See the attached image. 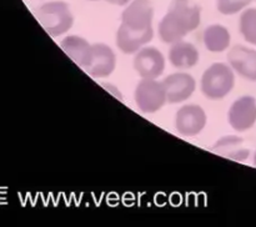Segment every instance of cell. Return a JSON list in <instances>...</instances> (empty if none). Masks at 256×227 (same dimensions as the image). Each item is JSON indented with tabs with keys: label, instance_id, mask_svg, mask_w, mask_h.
<instances>
[{
	"label": "cell",
	"instance_id": "1",
	"mask_svg": "<svg viewBox=\"0 0 256 227\" xmlns=\"http://www.w3.org/2000/svg\"><path fill=\"white\" fill-rule=\"evenodd\" d=\"M202 20V9L192 0H172L159 24V35L168 44L180 41L188 32L196 29Z\"/></svg>",
	"mask_w": 256,
	"mask_h": 227
},
{
	"label": "cell",
	"instance_id": "2",
	"mask_svg": "<svg viewBox=\"0 0 256 227\" xmlns=\"http://www.w3.org/2000/svg\"><path fill=\"white\" fill-rule=\"evenodd\" d=\"M36 16L52 36L65 34L74 24L72 10L64 1L45 2L36 10Z\"/></svg>",
	"mask_w": 256,
	"mask_h": 227
},
{
	"label": "cell",
	"instance_id": "3",
	"mask_svg": "<svg viewBox=\"0 0 256 227\" xmlns=\"http://www.w3.org/2000/svg\"><path fill=\"white\" fill-rule=\"evenodd\" d=\"M235 84V76L232 67L222 62H215L205 70L202 77V91L212 100L226 96Z\"/></svg>",
	"mask_w": 256,
	"mask_h": 227
},
{
	"label": "cell",
	"instance_id": "4",
	"mask_svg": "<svg viewBox=\"0 0 256 227\" xmlns=\"http://www.w3.org/2000/svg\"><path fill=\"white\" fill-rule=\"evenodd\" d=\"M135 101L139 109L146 114H152L168 102L162 81L155 79H142L135 89Z\"/></svg>",
	"mask_w": 256,
	"mask_h": 227
},
{
	"label": "cell",
	"instance_id": "5",
	"mask_svg": "<svg viewBox=\"0 0 256 227\" xmlns=\"http://www.w3.org/2000/svg\"><path fill=\"white\" fill-rule=\"evenodd\" d=\"M206 125V114L199 105H185L175 116L178 132L184 136H196Z\"/></svg>",
	"mask_w": 256,
	"mask_h": 227
},
{
	"label": "cell",
	"instance_id": "6",
	"mask_svg": "<svg viewBox=\"0 0 256 227\" xmlns=\"http://www.w3.org/2000/svg\"><path fill=\"white\" fill-rule=\"evenodd\" d=\"M134 69L142 79H156L164 72V55L156 47H142L134 57Z\"/></svg>",
	"mask_w": 256,
	"mask_h": 227
},
{
	"label": "cell",
	"instance_id": "7",
	"mask_svg": "<svg viewBox=\"0 0 256 227\" xmlns=\"http://www.w3.org/2000/svg\"><path fill=\"white\" fill-rule=\"evenodd\" d=\"M229 124L235 131H246L256 122V100L252 96H242L229 110Z\"/></svg>",
	"mask_w": 256,
	"mask_h": 227
},
{
	"label": "cell",
	"instance_id": "8",
	"mask_svg": "<svg viewBox=\"0 0 256 227\" xmlns=\"http://www.w3.org/2000/svg\"><path fill=\"white\" fill-rule=\"evenodd\" d=\"M166 100L170 104H178L189 99L195 91L196 82L190 74L186 72H174L162 81Z\"/></svg>",
	"mask_w": 256,
	"mask_h": 227
},
{
	"label": "cell",
	"instance_id": "9",
	"mask_svg": "<svg viewBox=\"0 0 256 227\" xmlns=\"http://www.w3.org/2000/svg\"><path fill=\"white\" fill-rule=\"evenodd\" d=\"M154 7L150 0H132L122 14V24L134 30H144L152 26Z\"/></svg>",
	"mask_w": 256,
	"mask_h": 227
},
{
	"label": "cell",
	"instance_id": "10",
	"mask_svg": "<svg viewBox=\"0 0 256 227\" xmlns=\"http://www.w3.org/2000/svg\"><path fill=\"white\" fill-rule=\"evenodd\" d=\"M115 65L116 57L112 47L98 42L92 45V60L84 67V70L92 77H106L114 71Z\"/></svg>",
	"mask_w": 256,
	"mask_h": 227
},
{
	"label": "cell",
	"instance_id": "11",
	"mask_svg": "<svg viewBox=\"0 0 256 227\" xmlns=\"http://www.w3.org/2000/svg\"><path fill=\"white\" fill-rule=\"evenodd\" d=\"M154 36L152 26L144 30H134L122 24L116 31V45L125 54L138 52Z\"/></svg>",
	"mask_w": 256,
	"mask_h": 227
},
{
	"label": "cell",
	"instance_id": "12",
	"mask_svg": "<svg viewBox=\"0 0 256 227\" xmlns=\"http://www.w3.org/2000/svg\"><path fill=\"white\" fill-rule=\"evenodd\" d=\"M228 60L239 75L248 80L256 81V50L236 45L228 54Z\"/></svg>",
	"mask_w": 256,
	"mask_h": 227
},
{
	"label": "cell",
	"instance_id": "13",
	"mask_svg": "<svg viewBox=\"0 0 256 227\" xmlns=\"http://www.w3.org/2000/svg\"><path fill=\"white\" fill-rule=\"evenodd\" d=\"M60 46L65 54L74 62L84 69L92 60V45H90L84 37L78 35H69L60 42Z\"/></svg>",
	"mask_w": 256,
	"mask_h": 227
},
{
	"label": "cell",
	"instance_id": "14",
	"mask_svg": "<svg viewBox=\"0 0 256 227\" xmlns=\"http://www.w3.org/2000/svg\"><path fill=\"white\" fill-rule=\"evenodd\" d=\"M169 60L172 66L179 69H189L195 66L199 61V51L192 44L180 40L172 44L169 50Z\"/></svg>",
	"mask_w": 256,
	"mask_h": 227
},
{
	"label": "cell",
	"instance_id": "15",
	"mask_svg": "<svg viewBox=\"0 0 256 227\" xmlns=\"http://www.w3.org/2000/svg\"><path fill=\"white\" fill-rule=\"evenodd\" d=\"M242 141L244 140L242 137L234 136V135L224 136L215 142V145L212 146V151L222 155L228 159L235 160V161H245L249 157L250 151L242 146Z\"/></svg>",
	"mask_w": 256,
	"mask_h": 227
},
{
	"label": "cell",
	"instance_id": "16",
	"mask_svg": "<svg viewBox=\"0 0 256 227\" xmlns=\"http://www.w3.org/2000/svg\"><path fill=\"white\" fill-rule=\"evenodd\" d=\"M230 32L222 25H210L204 31V44L212 52H222L229 47Z\"/></svg>",
	"mask_w": 256,
	"mask_h": 227
},
{
	"label": "cell",
	"instance_id": "17",
	"mask_svg": "<svg viewBox=\"0 0 256 227\" xmlns=\"http://www.w3.org/2000/svg\"><path fill=\"white\" fill-rule=\"evenodd\" d=\"M240 32L250 44L256 45V9L245 10L240 16Z\"/></svg>",
	"mask_w": 256,
	"mask_h": 227
},
{
	"label": "cell",
	"instance_id": "18",
	"mask_svg": "<svg viewBox=\"0 0 256 227\" xmlns=\"http://www.w3.org/2000/svg\"><path fill=\"white\" fill-rule=\"evenodd\" d=\"M250 2L252 0H216V7L222 14L234 15L242 11Z\"/></svg>",
	"mask_w": 256,
	"mask_h": 227
},
{
	"label": "cell",
	"instance_id": "19",
	"mask_svg": "<svg viewBox=\"0 0 256 227\" xmlns=\"http://www.w3.org/2000/svg\"><path fill=\"white\" fill-rule=\"evenodd\" d=\"M106 1H108V2H110V4L120 5V6H122V5H126V4H129L130 0H106Z\"/></svg>",
	"mask_w": 256,
	"mask_h": 227
},
{
	"label": "cell",
	"instance_id": "20",
	"mask_svg": "<svg viewBox=\"0 0 256 227\" xmlns=\"http://www.w3.org/2000/svg\"><path fill=\"white\" fill-rule=\"evenodd\" d=\"M254 164H255V166H256V152H255V156H254Z\"/></svg>",
	"mask_w": 256,
	"mask_h": 227
},
{
	"label": "cell",
	"instance_id": "21",
	"mask_svg": "<svg viewBox=\"0 0 256 227\" xmlns=\"http://www.w3.org/2000/svg\"><path fill=\"white\" fill-rule=\"evenodd\" d=\"M92 1H95V0H92Z\"/></svg>",
	"mask_w": 256,
	"mask_h": 227
}]
</instances>
